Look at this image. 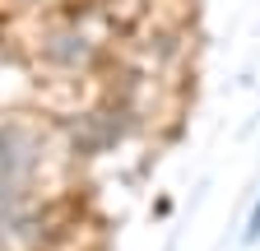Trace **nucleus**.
I'll use <instances>...</instances> for the list:
<instances>
[{
  "label": "nucleus",
  "mask_w": 260,
  "mask_h": 251,
  "mask_svg": "<svg viewBox=\"0 0 260 251\" xmlns=\"http://www.w3.org/2000/svg\"><path fill=\"white\" fill-rule=\"evenodd\" d=\"M255 237H260V196H255V205L246 214V242H255Z\"/></svg>",
  "instance_id": "f03ea898"
},
{
  "label": "nucleus",
  "mask_w": 260,
  "mask_h": 251,
  "mask_svg": "<svg viewBox=\"0 0 260 251\" xmlns=\"http://www.w3.org/2000/svg\"><path fill=\"white\" fill-rule=\"evenodd\" d=\"M42 168V140L23 121H0V251L23 242L32 224V181Z\"/></svg>",
  "instance_id": "f257e3e1"
}]
</instances>
